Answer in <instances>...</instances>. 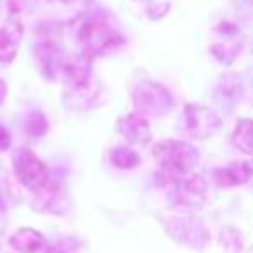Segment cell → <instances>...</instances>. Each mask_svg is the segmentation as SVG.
Masks as SVG:
<instances>
[{"mask_svg": "<svg viewBox=\"0 0 253 253\" xmlns=\"http://www.w3.org/2000/svg\"><path fill=\"white\" fill-rule=\"evenodd\" d=\"M113 162L120 169H132L139 163V156L134 151H128V149H116L113 153Z\"/></svg>", "mask_w": 253, "mask_h": 253, "instance_id": "cell-15", "label": "cell"}, {"mask_svg": "<svg viewBox=\"0 0 253 253\" xmlns=\"http://www.w3.org/2000/svg\"><path fill=\"white\" fill-rule=\"evenodd\" d=\"M5 94H7V87H5L4 80H0V102L5 99Z\"/></svg>", "mask_w": 253, "mask_h": 253, "instance_id": "cell-18", "label": "cell"}, {"mask_svg": "<svg viewBox=\"0 0 253 253\" xmlns=\"http://www.w3.org/2000/svg\"><path fill=\"white\" fill-rule=\"evenodd\" d=\"M19 39H21V25L19 21H11L0 28V61H9L14 59L16 56V49L19 45Z\"/></svg>", "mask_w": 253, "mask_h": 253, "instance_id": "cell-10", "label": "cell"}, {"mask_svg": "<svg viewBox=\"0 0 253 253\" xmlns=\"http://www.w3.org/2000/svg\"><path fill=\"white\" fill-rule=\"evenodd\" d=\"M11 146V134L4 125H0V151H4Z\"/></svg>", "mask_w": 253, "mask_h": 253, "instance_id": "cell-17", "label": "cell"}, {"mask_svg": "<svg viewBox=\"0 0 253 253\" xmlns=\"http://www.w3.org/2000/svg\"><path fill=\"white\" fill-rule=\"evenodd\" d=\"M234 144L241 151L252 153V122L250 120H241L239 122L234 134Z\"/></svg>", "mask_w": 253, "mask_h": 253, "instance_id": "cell-14", "label": "cell"}, {"mask_svg": "<svg viewBox=\"0 0 253 253\" xmlns=\"http://www.w3.org/2000/svg\"><path fill=\"white\" fill-rule=\"evenodd\" d=\"M77 43L82 56L92 61L94 57L104 56L118 49L123 43V37L104 19L90 18L85 19L78 28Z\"/></svg>", "mask_w": 253, "mask_h": 253, "instance_id": "cell-2", "label": "cell"}, {"mask_svg": "<svg viewBox=\"0 0 253 253\" xmlns=\"http://www.w3.org/2000/svg\"><path fill=\"white\" fill-rule=\"evenodd\" d=\"M173 201L182 208H200L207 196V184L201 177L186 175L173 182Z\"/></svg>", "mask_w": 253, "mask_h": 253, "instance_id": "cell-6", "label": "cell"}, {"mask_svg": "<svg viewBox=\"0 0 253 253\" xmlns=\"http://www.w3.org/2000/svg\"><path fill=\"white\" fill-rule=\"evenodd\" d=\"M220 128V118L201 106H187L184 111V130L193 139H207Z\"/></svg>", "mask_w": 253, "mask_h": 253, "instance_id": "cell-5", "label": "cell"}, {"mask_svg": "<svg viewBox=\"0 0 253 253\" xmlns=\"http://www.w3.org/2000/svg\"><path fill=\"white\" fill-rule=\"evenodd\" d=\"M134 102L139 111V116L141 115L158 116L172 106V97H170V94L162 85L153 84V82H144L135 90Z\"/></svg>", "mask_w": 253, "mask_h": 253, "instance_id": "cell-4", "label": "cell"}, {"mask_svg": "<svg viewBox=\"0 0 253 253\" xmlns=\"http://www.w3.org/2000/svg\"><path fill=\"white\" fill-rule=\"evenodd\" d=\"M14 169L19 182L33 193L42 189L45 184H49V170H47L45 163L40 162L28 149H21L16 155Z\"/></svg>", "mask_w": 253, "mask_h": 253, "instance_id": "cell-3", "label": "cell"}, {"mask_svg": "<svg viewBox=\"0 0 253 253\" xmlns=\"http://www.w3.org/2000/svg\"><path fill=\"white\" fill-rule=\"evenodd\" d=\"M250 177H252V169L248 163H232L215 173V180L220 187L239 186V184H245Z\"/></svg>", "mask_w": 253, "mask_h": 253, "instance_id": "cell-11", "label": "cell"}, {"mask_svg": "<svg viewBox=\"0 0 253 253\" xmlns=\"http://www.w3.org/2000/svg\"><path fill=\"white\" fill-rule=\"evenodd\" d=\"M170 225H172L170 232L173 238L179 239L180 243L194 246V248H201L208 239L205 227L193 218H173Z\"/></svg>", "mask_w": 253, "mask_h": 253, "instance_id": "cell-8", "label": "cell"}, {"mask_svg": "<svg viewBox=\"0 0 253 253\" xmlns=\"http://www.w3.org/2000/svg\"><path fill=\"white\" fill-rule=\"evenodd\" d=\"M11 245L16 252L21 253H39L45 245V239L33 229H19L11 238Z\"/></svg>", "mask_w": 253, "mask_h": 253, "instance_id": "cell-12", "label": "cell"}, {"mask_svg": "<svg viewBox=\"0 0 253 253\" xmlns=\"http://www.w3.org/2000/svg\"><path fill=\"white\" fill-rule=\"evenodd\" d=\"M118 130L125 135L126 141L134 144H148L151 141V130L142 116L130 115L118 122Z\"/></svg>", "mask_w": 253, "mask_h": 253, "instance_id": "cell-9", "label": "cell"}, {"mask_svg": "<svg viewBox=\"0 0 253 253\" xmlns=\"http://www.w3.org/2000/svg\"><path fill=\"white\" fill-rule=\"evenodd\" d=\"M153 156L160 167V175L170 184L189 175L200 160L193 146L180 141L160 142L158 146H155Z\"/></svg>", "mask_w": 253, "mask_h": 253, "instance_id": "cell-1", "label": "cell"}, {"mask_svg": "<svg viewBox=\"0 0 253 253\" xmlns=\"http://www.w3.org/2000/svg\"><path fill=\"white\" fill-rule=\"evenodd\" d=\"M33 208L42 213H61L66 208V191L59 184H45L42 189L35 191Z\"/></svg>", "mask_w": 253, "mask_h": 253, "instance_id": "cell-7", "label": "cell"}, {"mask_svg": "<svg viewBox=\"0 0 253 253\" xmlns=\"http://www.w3.org/2000/svg\"><path fill=\"white\" fill-rule=\"evenodd\" d=\"M132 4L149 19H160L169 12L170 2L169 0H132Z\"/></svg>", "mask_w": 253, "mask_h": 253, "instance_id": "cell-13", "label": "cell"}, {"mask_svg": "<svg viewBox=\"0 0 253 253\" xmlns=\"http://www.w3.org/2000/svg\"><path fill=\"white\" fill-rule=\"evenodd\" d=\"M47 253H80V248L73 239H63L50 246Z\"/></svg>", "mask_w": 253, "mask_h": 253, "instance_id": "cell-16", "label": "cell"}]
</instances>
